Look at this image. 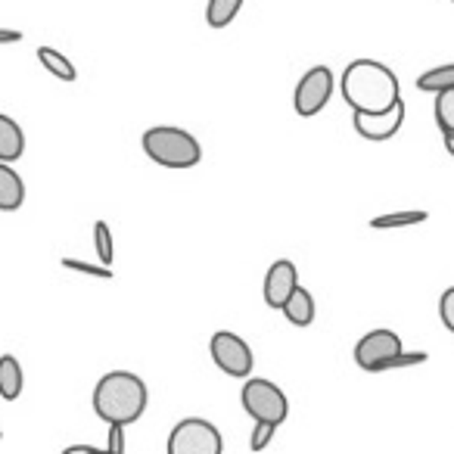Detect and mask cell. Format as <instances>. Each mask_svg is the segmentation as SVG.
Wrapping results in <instances>:
<instances>
[{
    "instance_id": "cell-1",
    "label": "cell",
    "mask_w": 454,
    "mask_h": 454,
    "mask_svg": "<svg viewBox=\"0 0 454 454\" xmlns=\"http://www.w3.org/2000/svg\"><path fill=\"white\" fill-rule=\"evenodd\" d=\"M340 90L352 113H386L402 100L395 72L386 63H377V59L348 63L340 78Z\"/></svg>"
},
{
    "instance_id": "cell-2",
    "label": "cell",
    "mask_w": 454,
    "mask_h": 454,
    "mask_svg": "<svg viewBox=\"0 0 454 454\" xmlns=\"http://www.w3.org/2000/svg\"><path fill=\"white\" fill-rule=\"evenodd\" d=\"M94 414L106 427H131L144 417L150 389L134 371H109L94 386Z\"/></svg>"
},
{
    "instance_id": "cell-3",
    "label": "cell",
    "mask_w": 454,
    "mask_h": 454,
    "mask_svg": "<svg viewBox=\"0 0 454 454\" xmlns=\"http://www.w3.org/2000/svg\"><path fill=\"white\" fill-rule=\"evenodd\" d=\"M140 146H144L146 159L162 168H175V171H187L196 168L202 159V146L200 140L190 131L175 125H156L146 128L144 137H140Z\"/></svg>"
},
{
    "instance_id": "cell-4",
    "label": "cell",
    "mask_w": 454,
    "mask_h": 454,
    "mask_svg": "<svg viewBox=\"0 0 454 454\" xmlns=\"http://www.w3.org/2000/svg\"><path fill=\"white\" fill-rule=\"evenodd\" d=\"M240 404L253 420L262 423H280L290 417V402H286V392L280 389L278 383L271 380H262V377H249L243 380V389H240Z\"/></svg>"
},
{
    "instance_id": "cell-5",
    "label": "cell",
    "mask_w": 454,
    "mask_h": 454,
    "mask_svg": "<svg viewBox=\"0 0 454 454\" xmlns=\"http://www.w3.org/2000/svg\"><path fill=\"white\" fill-rule=\"evenodd\" d=\"M165 454H224V439L212 420L184 417L171 427Z\"/></svg>"
},
{
    "instance_id": "cell-6",
    "label": "cell",
    "mask_w": 454,
    "mask_h": 454,
    "mask_svg": "<svg viewBox=\"0 0 454 454\" xmlns=\"http://www.w3.org/2000/svg\"><path fill=\"white\" fill-rule=\"evenodd\" d=\"M208 352H212V361L221 373L237 380H249L255 371V355L249 348V342L237 333H227V330H218L208 342Z\"/></svg>"
},
{
    "instance_id": "cell-7",
    "label": "cell",
    "mask_w": 454,
    "mask_h": 454,
    "mask_svg": "<svg viewBox=\"0 0 454 454\" xmlns=\"http://www.w3.org/2000/svg\"><path fill=\"white\" fill-rule=\"evenodd\" d=\"M336 88V78L327 66H315L309 69L296 84V94H293V109L302 119H315L317 113H324V106L330 103Z\"/></svg>"
},
{
    "instance_id": "cell-8",
    "label": "cell",
    "mask_w": 454,
    "mask_h": 454,
    "mask_svg": "<svg viewBox=\"0 0 454 454\" xmlns=\"http://www.w3.org/2000/svg\"><path fill=\"white\" fill-rule=\"evenodd\" d=\"M398 352H402V336L395 330L380 327L358 340V346H355V364L367 373H380L386 361L395 358Z\"/></svg>"
},
{
    "instance_id": "cell-9",
    "label": "cell",
    "mask_w": 454,
    "mask_h": 454,
    "mask_svg": "<svg viewBox=\"0 0 454 454\" xmlns=\"http://www.w3.org/2000/svg\"><path fill=\"white\" fill-rule=\"evenodd\" d=\"M404 125V100H398L392 109L386 113H352V128L361 134L364 140H373V144H383V140H392Z\"/></svg>"
},
{
    "instance_id": "cell-10",
    "label": "cell",
    "mask_w": 454,
    "mask_h": 454,
    "mask_svg": "<svg viewBox=\"0 0 454 454\" xmlns=\"http://www.w3.org/2000/svg\"><path fill=\"white\" fill-rule=\"evenodd\" d=\"M299 290V271L296 265H293L290 259H280L274 262L271 268H268L265 274V305L268 309H284L286 299L293 296V293Z\"/></svg>"
},
{
    "instance_id": "cell-11",
    "label": "cell",
    "mask_w": 454,
    "mask_h": 454,
    "mask_svg": "<svg viewBox=\"0 0 454 454\" xmlns=\"http://www.w3.org/2000/svg\"><path fill=\"white\" fill-rule=\"evenodd\" d=\"M26 202V181L13 165L0 162V212H16Z\"/></svg>"
},
{
    "instance_id": "cell-12",
    "label": "cell",
    "mask_w": 454,
    "mask_h": 454,
    "mask_svg": "<svg viewBox=\"0 0 454 454\" xmlns=\"http://www.w3.org/2000/svg\"><path fill=\"white\" fill-rule=\"evenodd\" d=\"M26 153V134H22L20 121L0 113V162L13 165Z\"/></svg>"
},
{
    "instance_id": "cell-13",
    "label": "cell",
    "mask_w": 454,
    "mask_h": 454,
    "mask_svg": "<svg viewBox=\"0 0 454 454\" xmlns=\"http://www.w3.org/2000/svg\"><path fill=\"white\" fill-rule=\"evenodd\" d=\"M280 311H284V317L293 324V327H311V321H315V311H317L315 309V296H311V293L299 284V290L286 299V305Z\"/></svg>"
},
{
    "instance_id": "cell-14",
    "label": "cell",
    "mask_w": 454,
    "mask_h": 454,
    "mask_svg": "<svg viewBox=\"0 0 454 454\" xmlns=\"http://www.w3.org/2000/svg\"><path fill=\"white\" fill-rule=\"evenodd\" d=\"M22 386H26V377H22L20 358L16 355H0V398L16 402L22 395Z\"/></svg>"
},
{
    "instance_id": "cell-15",
    "label": "cell",
    "mask_w": 454,
    "mask_h": 454,
    "mask_svg": "<svg viewBox=\"0 0 454 454\" xmlns=\"http://www.w3.org/2000/svg\"><path fill=\"white\" fill-rule=\"evenodd\" d=\"M38 59H41V66H44L47 72H51L53 78H59V82H75L78 78V66L72 63L66 53H59L57 47H38Z\"/></svg>"
},
{
    "instance_id": "cell-16",
    "label": "cell",
    "mask_w": 454,
    "mask_h": 454,
    "mask_svg": "<svg viewBox=\"0 0 454 454\" xmlns=\"http://www.w3.org/2000/svg\"><path fill=\"white\" fill-rule=\"evenodd\" d=\"M429 215L423 208H402V212H386V215H373L371 227L373 231H395V227H417L423 224Z\"/></svg>"
},
{
    "instance_id": "cell-17",
    "label": "cell",
    "mask_w": 454,
    "mask_h": 454,
    "mask_svg": "<svg viewBox=\"0 0 454 454\" xmlns=\"http://www.w3.org/2000/svg\"><path fill=\"white\" fill-rule=\"evenodd\" d=\"M247 0H208L206 4V22L208 28H227L240 16Z\"/></svg>"
},
{
    "instance_id": "cell-18",
    "label": "cell",
    "mask_w": 454,
    "mask_h": 454,
    "mask_svg": "<svg viewBox=\"0 0 454 454\" xmlns=\"http://www.w3.org/2000/svg\"><path fill=\"white\" fill-rule=\"evenodd\" d=\"M448 88H454V63L427 69L417 78V90H423V94H442V90H448Z\"/></svg>"
},
{
    "instance_id": "cell-19",
    "label": "cell",
    "mask_w": 454,
    "mask_h": 454,
    "mask_svg": "<svg viewBox=\"0 0 454 454\" xmlns=\"http://www.w3.org/2000/svg\"><path fill=\"white\" fill-rule=\"evenodd\" d=\"M433 115H435V125H439L442 137H454V88L435 94Z\"/></svg>"
},
{
    "instance_id": "cell-20",
    "label": "cell",
    "mask_w": 454,
    "mask_h": 454,
    "mask_svg": "<svg viewBox=\"0 0 454 454\" xmlns=\"http://www.w3.org/2000/svg\"><path fill=\"white\" fill-rule=\"evenodd\" d=\"M94 255L100 265L113 268L115 259V240H113V231H109L106 221H94Z\"/></svg>"
},
{
    "instance_id": "cell-21",
    "label": "cell",
    "mask_w": 454,
    "mask_h": 454,
    "mask_svg": "<svg viewBox=\"0 0 454 454\" xmlns=\"http://www.w3.org/2000/svg\"><path fill=\"white\" fill-rule=\"evenodd\" d=\"M278 435V427L274 423H262V420H253V433H249V451L259 454L271 445V439Z\"/></svg>"
},
{
    "instance_id": "cell-22",
    "label": "cell",
    "mask_w": 454,
    "mask_h": 454,
    "mask_svg": "<svg viewBox=\"0 0 454 454\" xmlns=\"http://www.w3.org/2000/svg\"><path fill=\"white\" fill-rule=\"evenodd\" d=\"M427 361H429L427 352H404V348H402V352H398L395 358L386 361L383 371H380V373H386V371H404V367H420V364H427Z\"/></svg>"
},
{
    "instance_id": "cell-23",
    "label": "cell",
    "mask_w": 454,
    "mask_h": 454,
    "mask_svg": "<svg viewBox=\"0 0 454 454\" xmlns=\"http://www.w3.org/2000/svg\"><path fill=\"white\" fill-rule=\"evenodd\" d=\"M63 268L78 271V274H88V278L113 280V268H106V265H90V262H82V259H63Z\"/></svg>"
},
{
    "instance_id": "cell-24",
    "label": "cell",
    "mask_w": 454,
    "mask_h": 454,
    "mask_svg": "<svg viewBox=\"0 0 454 454\" xmlns=\"http://www.w3.org/2000/svg\"><path fill=\"white\" fill-rule=\"evenodd\" d=\"M439 317H442V327L448 333H454V286H448L439 296Z\"/></svg>"
},
{
    "instance_id": "cell-25",
    "label": "cell",
    "mask_w": 454,
    "mask_h": 454,
    "mask_svg": "<svg viewBox=\"0 0 454 454\" xmlns=\"http://www.w3.org/2000/svg\"><path fill=\"white\" fill-rule=\"evenodd\" d=\"M106 451H113V454H125V451H128V439H125V427H109V439H106Z\"/></svg>"
},
{
    "instance_id": "cell-26",
    "label": "cell",
    "mask_w": 454,
    "mask_h": 454,
    "mask_svg": "<svg viewBox=\"0 0 454 454\" xmlns=\"http://www.w3.org/2000/svg\"><path fill=\"white\" fill-rule=\"evenodd\" d=\"M22 32L20 28H0V44H20Z\"/></svg>"
},
{
    "instance_id": "cell-27",
    "label": "cell",
    "mask_w": 454,
    "mask_h": 454,
    "mask_svg": "<svg viewBox=\"0 0 454 454\" xmlns=\"http://www.w3.org/2000/svg\"><path fill=\"white\" fill-rule=\"evenodd\" d=\"M90 451V445H69L63 454H88Z\"/></svg>"
},
{
    "instance_id": "cell-28",
    "label": "cell",
    "mask_w": 454,
    "mask_h": 454,
    "mask_svg": "<svg viewBox=\"0 0 454 454\" xmlns=\"http://www.w3.org/2000/svg\"><path fill=\"white\" fill-rule=\"evenodd\" d=\"M442 140H445V150H448V156L454 159V137H442Z\"/></svg>"
},
{
    "instance_id": "cell-29",
    "label": "cell",
    "mask_w": 454,
    "mask_h": 454,
    "mask_svg": "<svg viewBox=\"0 0 454 454\" xmlns=\"http://www.w3.org/2000/svg\"><path fill=\"white\" fill-rule=\"evenodd\" d=\"M88 454H113V451H106V448H97V445H90V451Z\"/></svg>"
},
{
    "instance_id": "cell-30",
    "label": "cell",
    "mask_w": 454,
    "mask_h": 454,
    "mask_svg": "<svg viewBox=\"0 0 454 454\" xmlns=\"http://www.w3.org/2000/svg\"><path fill=\"white\" fill-rule=\"evenodd\" d=\"M0 439H4V429H0Z\"/></svg>"
},
{
    "instance_id": "cell-31",
    "label": "cell",
    "mask_w": 454,
    "mask_h": 454,
    "mask_svg": "<svg viewBox=\"0 0 454 454\" xmlns=\"http://www.w3.org/2000/svg\"><path fill=\"white\" fill-rule=\"evenodd\" d=\"M451 4H454V0H451Z\"/></svg>"
}]
</instances>
